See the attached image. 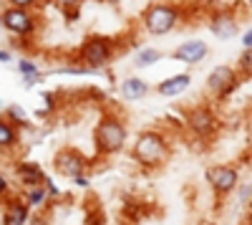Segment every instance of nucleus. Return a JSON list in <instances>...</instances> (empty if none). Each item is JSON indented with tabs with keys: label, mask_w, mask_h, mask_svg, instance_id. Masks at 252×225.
Masks as SVG:
<instances>
[{
	"label": "nucleus",
	"mask_w": 252,
	"mask_h": 225,
	"mask_svg": "<svg viewBox=\"0 0 252 225\" xmlns=\"http://www.w3.org/2000/svg\"><path fill=\"white\" fill-rule=\"evenodd\" d=\"M91 137H94L96 154L98 157H111V154L124 152L126 142H129V129H126V121L119 114L106 112V114L98 116Z\"/></svg>",
	"instance_id": "nucleus-1"
},
{
	"label": "nucleus",
	"mask_w": 252,
	"mask_h": 225,
	"mask_svg": "<svg viewBox=\"0 0 252 225\" xmlns=\"http://www.w3.org/2000/svg\"><path fill=\"white\" fill-rule=\"evenodd\" d=\"M131 159L144 170H159L169 159V139L159 129H144L131 145Z\"/></svg>",
	"instance_id": "nucleus-2"
},
{
	"label": "nucleus",
	"mask_w": 252,
	"mask_h": 225,
	"mask_svg": "<svg viewBox=\"0 0 252 225\" xmlns=\"http://www.w3.org/2000/svg\"><path fill=\"white\" fill-rule=\"evenodd\" d=\"M119 53L116 40L109 36H89L83 38V43L76 51V61L81 69L86 71H101L114 64V58Z\"/></svg>",
	"instance_id": "nucleus-3"
},
{
	"label": "nucleus",
	"mask_w": 252,
	"mask_h": 225,
	"mask_svg": "<svg viewBox=\"0 0 252 225\" xmlns=\"http://www.w3.org/2000/svg\"><path fill=\"white\" fill-rule=\"evenodd\" d=\"M182 23V8L169 0H154L141 13V28L149 36H166Z\"/></svg>",
	"instance_id": "nucleus-4"
},
{
	"label": "nucleus",
	"mask_w": 252,
	"mask_h": 225,
	"mask_svg": "<svg viewBox=\"0 0 252 225\" xmlns=\"http://www.w3.org/2000/svg\"><path fill=\"white\" fill-rule=\"evenodd\" d=\"M0 26L3 31H8L15 38L31 40L38 33V15L33 10H23V8H10L5 5L3 13H0Z\"/></svg>",
	"instance_id": "nucleus-5"
},
{
	"label": "nucleus",
	"mask_w": 252,
	"mask_h": 225,
	"mask_svg": "<svg viewBox=\"0 0 252 225\" xmlns=\"http://www.w3.org/2000/svg\"><path fill=\"white\" fill-rule=\"evenodd\" d=\"M240 81H242V76H240L237 69L227 66V64H220V66H215L212 71H209V76H207V91L212 94L217 101H227L229 96L237 91Z\"/></svg>",
	"instance_id": "nucleus-6"
},
{
	"label": "nucleus",
	"mask_w": 252,
	"mask_h": 225,
	"mask_svg": "<svg viewBox=\"0 0 252 225\" xmlns=\"http://www.w3.org/2000/svg\"><path fill=\"white\" fill-rule=\"evenodd\" d=\"M86 167H89V157L83 152H78L76 147H61L53 154V170H56V175L66 177L68 182L78 180L81 175H86Z\"/></svg>",
	"instance_id": "nucleus-7"
},
{
	"label": "nucleus",
	"mask_w": 252,
	"mask_h": 225,
	"mask_svg": "<svg viewBox=\"0 0 252 225\" xmlns=\"http://www.w3.org/2000/svg\"><path fill=\"white\" fill-rule=\"evenodd\" d=\"M187 127L197 139H212L220 129V119H217L212 107L197 104V107H192L187 112Z\"/></svg>",
	"instance_id": "nucleus-8"
},
{
	"label": "nucleus",
	"mask_w": 252,
	"mask_h": 225,
	"mask_svg": "<svg viewBox=\"0 0 252 225\" xmlns=\"http://www.w3.org/2000/svg\"><path fill=\"white\" fill-rule=\"evenodd\" d=\"M204 177L217 197H227L240 190V170L232 165H212V167H207Z\"/></svg>",
	"instance_id": "nucleus-9"
},
{
	"label": "nucleus",
	"mask_w": 252,
	"mask_h": 225,
	"mask_svg": "<svg viewBox=\"0 0 252 225\" xmlns=\"http://www.w3.org/2000/svg\"><path fill=\"white\" fill-rule=\"evenodd\" d=\"M209 56V46L202 38H189L172 51V61H179L184 66H197Z\"/></svg>",
	"instance_id": "nucleus-10"
},
{
	"label": "nucleus",
	"mask_w": 252,
	"mask_h": 225,
	"mask_svg": "<svg viewBox=\"0 0 252 225\" xmlns=\"http://www.w3.org/2000/svg\"><path fill=\"white\" fill-rule=\"evenodd\" d=\"M31 218H33V213H31V205L26 202V197L3 200V218H0L3 225H28Z\"/></svg>",
	"instance_id": "nucleus-11"
},
{
	"label": "nucleus",
	"mask_w": 252,
	"mask_h": 225,
	"mask_svg": "<svg viewBox=\"0 0 252 225\" xmlns=\"http://www.w3.org/2000/svg\"><path fill=\"white\" fill-rule=\"evenodd\" d=\"M209 31L220 40H232L235 36H240V23L229 10H220V13L209 15Z\"/></svg>",
	"instance_id": "nucleus-12"
},
{
	"label": "nucleus",
	"mask_w": 252,
	"mask_h": 225,
	"mask_svg": "<svg viewBox=\"0 0 252 225\" xmlns=\"http://www.w3.org/2000/svg\"><path fill=\"white\" fill-rule=\"evenodd\" d=\"M15 180L23 185V190H31V188H38V185H43V180H46V172L40 170L38 162H31V159H23V162H18L15 170H13Z\"/></svg>",
	"instance_id": "nucleus-13"
},
{
	"label": "nucleus",
	"mask_w": 252,
	"mask_h": 225,
	"mask_svg": "<svg viewBox=\"0 0 252 225\" xmlns=\"http://www.w3.org/2000/svg\"><path fill=\"white\" fill-rule=\"evenodd\" d=\"M189 86H192V76H189V74H174V76L161 78L159 84L154 86V91H157L161 99H172V96L184 94Z\"/></svg>",
	"instance_id": "nucleus-14"
},
{
	"label": "nucleus",
	"mask_w": 252,
	"mask_h": 225,
	"mask_svg": "<svg viewBox=\"0 0 252 225\" xmlns=\"http://www.w3.org/2000/svg\"><path fill=\"white\" fill-rule=\"evenodd\" d=\"M149 91H152V86L146 84L141 76H126L119 84V94L126 101H141L144 96H149Z\"/></svg>",
	"instance_id": "nucleus-15"
},
{
	"label": "nucleus",
	"mask_w": 252,
	"mask_h": 225,
	"mask_svg": "<svg viewBox=\"0 0 252 225\" xmlns=\"http://www.w3.org/2000/svg\"><path fill=\"white\" fill-rule=\"evenodd\" d=\"M18 142H20V129L18 127H13L10 121L3 116L0 119V150L3 152H13L15 147H18Z\"/></svg>",
	"instance_id": "nucleus-16"
},
{
	"label": "nucleus",
	"mask_w": 252,
	"mask_h": 225,
	"mask_svg": "<svg viewBox=\"0 0 252 225\" xmlns=\"http://www.w3.org/2000/svg\"><path fill=\"white\" fill-rule=\"evenodd\" d=\"M3 114H5V119L10 121V124L18 127V129H28L31 127V116H28V112L20 104H8Z\"/></svg>",
	"instance_id": "nucleus-17"
},
{
	"label": "nucleus",
	"mask_w": 252,
	"mask_h": 225,
	"mask_svg": "<svg viewBox=\"0 0 252 225\" xmlns=\"http://www.w3.org/2000/svg\"><path fill=\"white\" fill-rule=\"evenodd\" d=\"M161 58H164V53L159 48H139L134 53V66L136 69H149V66L159 64Z\"/></svg>",
	"instance_id": "nucleus-18"
},
{
	"label": "nucleus",
	"mask_w": 252,
	"mask_h": 225,
	"mask_svg": "<svg viewBox=\"0 0 252 225\" xmlns=\"http://www.w3.org/2000/svg\"><path fill=\"white\" fill-rule=\"evenodd\" d=\"M23 197H26V202L31 205V210H40V208H46V205H48V200H51V195H48V190H46L43 185L31 188V190H23Z\"/></svg>",
	"instance_id": "nucleus-19"
},
{
	"label": "nucleus",
	"mask_w": 252,
	"mask_h": 225,
	"mask_svg": "<svg viewBox=\"0 0 252 225\" xmlns=\"http://www.w3.org/2000/svg\"><path fill=\"white\" fill-rule=\"evenodd\" d=\"M81 3H83V0H53V5L63 13V15H66V20H68V23H76V20H78V15H81Z\"/></svg>",
	"instance_id": "nucleus-20"
},
{
	"label": "nucleus",
	"mask_w": 252,
	"mask_h": 225,
	"mask_svg": "<svg viewBox=\"0 0 252 225\" xmlns=\"http://www.w3.org/2000/svg\"><path fill=\"white\" fill-rule=\"evenodd\" d=\"M18 71H20V76H23V78L40 76V69H38V64H35L33 58H20L18 61Z\"/></svg>",
	"instance_id": "nucleus-21"
},
{
	"label": "nucleus",
	"mask_w": 252,
	"mask_h": 225,
	"mask_svg": "<svg viewBox=\"0 0 252 225\" xmlns=\"http://www.w3.org/2000/svg\"><path fill=\"white\" fill-rule=\"evenodd\" d=\"M237 71L240 76H252V48H245L237 58Z\"/></svg>",
	"instance_id": "nucleus-22"
},
{
	"label": "nucleus",
	"mask_w": 252,
	"mask_h": 225,
	"mask_svg": "<svg viewBox=\"0 0 252 225\" xmlns=\"http://www.w3.org/2000/svg\"><path fill=\"white\" fill-rule=\"evenodd\" d=\"M43 0H5V5L10 8H23V10H35Z\"/></svg>",
	"instance_id": "nucleus-23"
},
{
	"label": "nucleus",
	"mask_w": 252,
	"mask_h": 225,
	"mask_svg": "<svg viewBox=\"0 0 252 225\" xmlns=\"http://www.w3.org/2000/svg\"><path fill=\"white\" fill-rule=\"evenodd\" d=\"M43 188L48 190L51 200H53V197H61V190H58V185L53 182V177H51V175H46V180H43Z\"/></svg>",
	"instance_id": "nucleus-24"
},
{
	"label": "nucleus",
	"mask_w": 252,
	"mask_h": 225,
	"mask_svg": "<svg viewBox=\"0 0 252 225\" xmlns=\"http://www.w3.org/2000/svg\"><path fill=\"white\" fill-rule=\"evenodd\" d=\"M10 61H13V51H8V48L3 46V48H0V64H3V66H8Z\"/></svg>",
	"instance_id": "nucleus-25"
},
{
	"label": "nucleus",
	"mask_w": 252,
	"mask_h": 225,
	"mask_svg": "<svg viewBox=\"0 0 252 225\" xmlns=\"http://www.w3.org/2000/svg\"><path fill=\"white\" fill-rule=\"evenodd\" d=\"M250 195H252V188H250V185H240V190H237V197H240L242 202H247V200H250Z\"/></svg>",
	"instance_id": "nucleus-26"
},
{
	"label": "nucleus",
	"mask_w": 252,
	"mask_h": 225,
	"mask_svg": "<svg viewBox=\"0 0 252 225\" xmlns=\"http://www.w3.org/2000/svg\"><path fill=\"white\" fill-rule=\"evenodd\" d=\"M242 48H252V26L242 33Z\"/></svg>",
	"instance_id": "nucleus-27"
},
{
	"label": "nucleus",
	"mask_w": 252,
	"mask_h": 225,
	"mask_svg": "<svg viewBox=\"0 0 252 225\" xmlns=\"http://www.w3.org/2000/svg\"><path fill=\"white\" fill-rule=\"evenodd\" d=\"M28 225H51V220H48L46 215H33Z\"/></svg>",
	"instance_id": "nucleus-28"
},
{
	"label": "nucleus",
	"mask_w": 252,
	"mask_h": 225,
	"mask_svg": "<svg viewBox=\"0 0 252 225\" xmlns=\"http://www.w3.org/2000/svg\"><path fill=\"white\" fill-rule=\"evenodd\" d=\"M73 185H76V188H83V190H86V188H91V180H89L86 175H81L78 180H73Z\"/></svg>",
	"instance_id": "nucleus-29"
},
{
	"label": "nucleus",
	"mask_w": 252,
	"mask_h": 225,
	"mask_svg": "<svg viewBox=\"0 0 252 225\" xmlns=\"http://www.w3.org/2000/svg\"><path fill=\"white\" fill-rule=\"evenodd\" d=\"M43 101H46L48 109H53V107H56V94H48V91H46V94H43Z\"/></svg>",
	"instance_id": "nucleus-30"
},
{
	"label": "nucleus",
	"mask_w": 252,
	"mask_h": 225,
	"mask_svg": "<svg viewBox=\"0 0 252 225\" xmlns=\"http://www.w3.org/2000/svg\"><path fill=\"white\" fill-rule=\"evenodd\" d=\"M245 3H247V5H250V8H252V0H245Z\"/></svg>",
	"instance_id": "nucleus-31"
}]
</instances>
